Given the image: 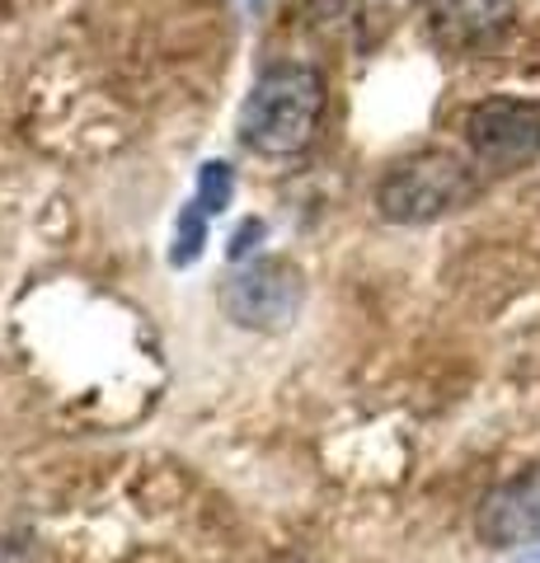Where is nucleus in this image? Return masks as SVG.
Returning a JSON list of instances; mask_svg holds the SVG:
<instances>
[{
	"label": "nucleus",
	"mask_w": 540,
	"mask_h": 563,
	"mask_svg": "<svg viewBox=\"0 0 540 563\" xmlns=\"http://www.w3.org/2000/svg\"><path fill=\"white\" fill-rule=\"evenodd\" d=\"M324 113V76L306 62L268 66L240 103V141L254 155H301Z\"/></svg>",
	"instance_id": "f257e3e1"
},
{
	"label": "nucleus",
	"mask_w": 540,
	"mask_h": 563,
	"mask_svg": "<svg viewBox=\"0 0 540 563\" xmlns=\"http://www.w3.org/2000/svg\"><path fill=\"white\" fill-rule=\"evenodd\" d=\"M480 192V174L456 151H414L395 161L376 184V211L390 225H428L461 211Z\"/></svg>",
	"instance_id": "f03ea898"
},
{
	"label": "nucleus",
	"mask_w": 540,
	"mask_h": 563,
	"mask_svg": "<svg viewBox=\"0 0 540 563\" xmlns=\"http://www.w3.org/2000/svg\"><path fill=\"white\" fill-rule=\"evenodd\" d=\"M221 306L240 329H287L306 306V277L287 258H254L231 273Z\"/></svg>",
	"instance_id": "7ed1b4c3"
},
{
	"label": "nucleus",
	"mask_w": 540,
	"mask_h": 563,
	"mask_svg": "<svg viewBox=\"0 0 540 563\" xmlns=\"http://www.w3.org/2000/svg\"><path fill=\"white\" fill-rule=\"evenodd\" d=\"M465 146L494 174L527 169L540 161V109L527 99H484L465 113Z\"/></svg>",
	"instance_id": "20e7f679"
},
{
	"label": "nucleus",
	"mask_w": 540,
	"mask_h": 563,
	"mask_svg": "<svg viewBox=\"0 0 540 563\" xmlns=\"http://www.w3.org/2000/svg\"><path fill=\"white\" fill-rule=\"evenodd\" d=\"M480 536L498 550L540 544V465L503 479L480 507Z\"/></svg>",
	"instance_id": "39448f33"
},
{
	"label": "nucleus",
	"mask_w": 540,
	"mask_h": 563,
	"mask_svg": "<svg viewBox=\"0 0 540 563\" xmlns=\"http://www.w3.org/2000/svg\"><path fill=\"white\" fill-rule=\"evenodd\" d=\"M231 198H235V174H231V165L225 161H207L202 169H198V211L202 217H221L225 207H231Z\"/></svg>",
	"instance_id": "423d86ee"
},
{
	"label": "nucleus",
	"mask_w": 540,
	"mask_h": 563,
	"mask_svg": "<svg viewBox=\"0 0 540 563\" xmlns=\"http://www.w3.org/2000/svg\"><path fill=\"white\" fill-rule=\"evenodd\" d=\"M207 244V217L198 211V202H188L179 211V225H174V250H169V263L174 268H194L198 254Z\"/></svg>",
	"instance_id": "0eeeda50"
},
{
	"label": "nucleus",
	"mask_w": 540,
	"mask_h": 563,
	"mask_svg": "<svg viewBox=\"0 0 540 563\" xmlns=\"http://www.w3.org/2000/svg\"><path fill=\"white\" fill-rule=\"evenodd\" d=\"M264 235H268V225H264V221H245V225H240V231L231 235V258H245Z\"/></svg>",
	"instance_id": "6e6552de"
}]
</instances>
